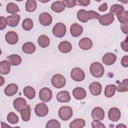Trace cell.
Wrapping results in <instances>:
<instances>
[{"instance_id":"13","label":"cell","mask_w":128,"mask_h":128,"mask_svg":"<svg viewBox=\"0 0 128 128\" xmlns=\"http://www.w3.org/2000/svg\"><path fill=\"white\" fill-rule=\"evenodd\" d=\"M89 89L92 94L97 96L101 94L102 86L100 82H94L90 84Z\"/></svg>"},{"instance_id":"33","label":"cell","mask_w":128,"mask_h":128,"mask_svg":"<svg viewBox=\"0 0 128 128\" xmlns=\"http://www.w3.org/2000/svg\"><path fill=\"white\" fill-rule=\"evenodd\" d=\"M6 10L8 13H10L12 14H16V12L20 11V9L18 6L13 2L8 3L6 5Z\"/></svg>"},{"instance_id":"19","label":"cell","mask_w":128,"mask_h":128,"mask_svg":"<svg viewBox=\"0 0 128 128\" xmlns=\"http://www.w3.org/2000/svg\"><path fill=\"white\" fill-rule=\"evenodd\" d=\"M78 46L82 50H88L92 48V42L90 38H84L80 40Z\"/></svg>"},{"instance_id":"36","label":"cell","mask_w":128,"mask_h":128,"mask_svg":"<svg viewBox=\"0 0 128 128\" xmlns=\"http://www.w3.org/2000/svg\"><path fill=\"white\" fill-rule=\"evenodd\" d=\"M34 26L32 20L30 18L24 19L22 23V26L25 30H30L32 29Z\"/></svg>"},{"instance_id":"18","label":"cell","mask_w":128,"mask_h":128,"mask_svg":"<svg viewBox=\"0 0 128 128\" xmlns=\"http://www.w3.org/2000/svg\"><path fill=\"white\" fill-rule=\"evenodd\" d=\"M83 32V28L77 23H74L70 26V32L74 37H78L82 34Z\"/></svg>"},{"instance_id":"10","label":"cell","mask_w":128,"mask_h":128,"mask_svg":"<svg viewBox=\"0 0 128 128\" xmlns=\"http://www.w3.org/2000/svg\"><path fill=\"white\" fill-rule=\"evenodd\" d=\"M121 114L120 110L118 108H112L108 112V118L112 122H117L120 118Z\"/></svg>"},{"instance_id":"34","label":"cell","mask_w":128,"mask_h":128,"mask_svg":"<svg viewBox=\"0 0 128 128\" xmlns=\"http://www.w3.org/2000/svg\"><path fill=\"white\" fill-rule=\"evenodd\" d=\"M124 10V7L118 4H113L111 7L110 9V13L112 14H118L122 12H123Z\"/></svg>"},{"instance_id":"1","label":"cell","mask_w":128,"mask_h":128,"mask_svg":"<svg viewBox=\"0 0 128 128\" xmlns=\"http://www.w3.org/2000/svg\"><path fill=\"white\" fill-rule=\"evenodd\" d=\"M100 17V14L94 10L86 11L82 9L77 12V18L82 22H86L90 20L97 19Z\"/></svg>"},{"instance_id":"20","label":"cell","mask_w":128,"mask_h":128,"mask_svg":"<svg viewBox=\"0 0 128 128\" xmlns=\"http://www.w3.org/2000/svg\"><path fill=\"white\" fill-rule=\"evenodd\" d=\"M6 18L8 26L10 27H15L18 24L20 16L18 14H14L8 16Z\"/></svg>"},{"instance_id":"46","label":"cell","mask_w":128,"mask_h":128,"mask_svg":"<svg viewBox=\"0 0 128 128\" xmlns=\"http://www.w3.org/2000/svg\"><path fill=\"white\" fill-rule=\"evenodd\" d=\"M128 22H126L124 24H121V25H120L122 30L124 34H128Z\"/></svg>"},{"instance_id":"40","label":"cell","mask_w":128,"mask_h":128,"mask_svg":"<svg viewBox=\"0 0 128 128\" xmlns=\"http://www.w3.org/2000/svg\"><path fill=\"white\" fill-rule=\"evenodd\" d=\"M46 128H60V124L56 120H50L46 124Z\"/></svg>"},{"instance_id":"26","label":"cell","mask_w":128,"mask_h":128,"mask_svg":"<svg viewBox=\"0 0 128 128\" xmlns=\"http://www.w3.org/2000/svg\"><path fill=\"white\" fill-rule=\"evenodd\" d=\"M22 50L26 54H31L35 52L36 46L32 42H26L22 45Z\"/></svg>"},{"instance_id":"4","label":"cell","mask_w":128,"mask_h":128,"mask_svg":"<svg viewBox=\"0 0 128 128\" xmlns=\"http://www.w3.org/2000/svg\"><path fill=\"white\" fill-rule=\"evenodd\" d=\"M51 82L52 85L56 88H61L65 86L66 84V80L62 75L56 74L52 77Z\"/></svg>"},{"instance_id":"27","label":"cell","mask_w":128,"mask_h":128,"mask_svg":"<svg viewBox=\"0 0 128 128\" xmlns=\"http://www.w3.org/2000/svg\"><path fill=\"white\" fill-rule=\"evenodd\" d=\"M10 70V62L7 60H2L0 62V73L2 74H7Z\"/></svg>"},{"instance_id":"31","label":"cell","mask_w":128,"mask_h":128,"mask_svg":"<svg viewBox=\"0 0 128 128\" xmlns=\"http://www.w3.org/2000/svg\"><path fill=\"white\" fill-rule=\"evenodd\" d=\"M38 45L42 48H45L48 46L50 44V38L46 35L42 34L38 38Z\"/></svg>"},{"instance_id":"21","label":"cell","mask_w":128,"mask_h":128,"mask_svg":"<svg viewBox=\"0 0 128 128\" xmlns=\"http://www.w3.org/2000/svg\"><path fill=\"white\" fill-rule=\"evenodd\" d=\"M56 99L60 102H68L70 100V96L68 91L63 90L57 94Z\"/></svg>"},{"instance_id":"29","label":"cell","mask_w":128,"mask_h":128,"mask_svg":"<svg viewBox=\"0 0 128 128\" xmlns=\"http://www.w3.org/2000/svg\"><path fill=\"white\" fill-rule=\"evenodd\" d=\"M23 92L24 96L29 100H32L34 98L36 95L34 89L30 86H26L23 90Z\"/></svg>"},{"instance_id":"39","label":"cell","mask_w":128,"mask_h":128,"mask_svg":"<svg viewBox=\"0 0 128 128\" xmlns=\"http://www.w3.org/2000/svg\"><path fill=\"white\" fill-rule=\"evenodd\" d=\"M7 120L11 124H16L18 122V116L14 112H10L7 116Z\"/></svg>"},{"instance_id":"43","label":"cell","mask_w":128,"mask_h":128,"mask_svg":"<svg viewBox=\"0 0 128 128\" xmlns=\"http://www.w3.org/2000/svg\"><path fill=\"white\" fill-rule=\"evenodd\" d=\"M8 24L6 18L4 17L1 16L0 17V30H2L4 29Z\"/></svg>"},{"instance_id":"28","label":"cell","mask_w":128,"mask_h":128,"mask_svg":"<svg viewBox=\"0 0 128 128\" xmlns=\"http://www.w3.org/2000/svg\"><path fill=\"white\" fill-rule=\"evenodd\" d=\"M116 86L115 84H109L106 86L104 89V96L106 98H111L113 96L116 92Z\"/></svg>"},{"instance_id":"2","label":"cell","mask_w":128,"mask_h":128,"mask_svg":"<svg viewBox=\"0 0 128 128\" xmlns=\"http://www.w3.org/2000/svg\"><path fill=\"white\" fill-rule=\"evenodd\" d=\"M90 70L92 76L97 78L102 77L104 72V69L102 64L98 62H94L91 64Z\"/></svg>"},{"instance_id":"37","label":"cell","mask_w":128,"mask_h":128,"mask_svg":"<svg viewBox=\"0 0 128 128\" xmlns=\"http://www.w3.org/2000/svg\"><path fill=\"white\" fill-rule=\"evenodd\" d=\"M128 80L126 78L120 83L116 87V89L118 92H125L128 90Z\"/></svg>"},{"instance_id":"5","label":"cell","mask_w":128,"mask_h":128,"mask_svg":"<svg viewBox=\"0 0 128 128\" xmlns=\"http://www.w3.org/2000/svg\"><path fill=\"white\" fill-rule=\"evenodd\" d=\"M66 28L65 24L62 22H58L53 28V34L58 38L63 37L66 33Z\"/></svg>"},{"instance_id":"3","label":"cell","mask_w":128,"mask_h":128,"mask_svg":"<svg viewBox=\"0 0 128 128\" xmlns=\"http://www.w3.org/2000/svg\"><path fill=\"white\" fill-rule=\"evenodd\" d=\"M58 116L61 120L66 121L70 120L73 114L72 108L69 106H62L58 110Z\"/></svg>"},{"instance_id":"14","label":"cell","mask_w":128,"mask_h":128,"mask_svg":"<svg viewBox=\"0 0 128 128\" xmlns=\"http://www.w3.org/2000/svg\"><path fill=\"white\" fill-rule=\"evenodd\" d=\"M6 42L10 44H16L18 40V34L14 31H10L8 32L5 36Z\"/></svg>"},{"instance_id":"17","label":"cell","mask_w":128,"mask_h":128,"mask_svg":"<svg viewBox=\"0 0 128 128\" xmlns=\"http://www.w3.org/2000/svg\"><path fill=\"white\" fill-rule=\"evenodd\" d=\"M72 94L76 99L82 100L86 98V90L82 88L78 87L73 90Z\"/></svg>"},{"instance_id":"25","label":"cell","mask_w":128,"mask_h":128,"mask_svg":"<svg viewBox=\"0 0 128 128\" xmlns=\"http://www.w3.org/2000/svg\"><path fill=\"white\" fill-rule=\"evenodd\" d=\"M51 9L54 12H61L65 8V6L62 1H56L50 6Z\"/></svg>"},{"instance_id":"8","label":"cell","mask_w":128,"mask_h":128,"mask_svg":"<svg viewBox=\"0 0 128 128\" xmlns=\"http://www.w3.org/2000/svg\"><path fill=\"white\" fill-rule=\"evenodd\" d=\"M52 92L48 88H43L39 92V98L44 102L50 101L52 98Z\"/></svg>"},{"instance_id":"49","label":"cell","mask_w":128,"mask_h":128,"mask_svg":"<svg viewBox=\"0 0 128 128\" xmlns=\"http://www.w3.org/2000/svg\"><path fill=\"white\" fill-rule=\"evenodd\" d=\"M116 128H126V126H124V125L123 124H119V125H118L116 126Z\"/></svg>"},{"instance_id":"48","label":"cell","mask_w":128,"mask_h":128,"mask_svg":"<svg viewBox=\"0 0 128 128\" xmlns=\"http://www.w3.org/2000/svg\"><path fill=\"white\" fill-rule=\"evenodd\" d=\"M108 9V6L106 2H104L102 4V5H101L100 6H99L98 8V10L100 12H105Z\"/></svg>"},{"instance_id":"15","label":"cell","mask_w":128,"mask_h":128,"mask_svg":"<svg viewBox=\"0 0 128 128\" xmlns=\"http://www.w3.org/2000/svg\"><path fill=\"white\" fill-rule=\"evenodd\" d=\"M116 60V56L115 54L111 52L106 54L102 58V62L108 66L114 64Z\"/></svg>"},{"instance_id":"35","label":"cell","mask_w":128,"mask_h":128,"mask_svg":"<svg viewBox=\"0 0 128 128\" xmlns=\"http://www.w3.org/2000/svg\"><path fill=\"white\" fill-rule=\"evenodd\" d=\"M26 10L28 12H34L37 7L36 2L34 0H28L26 3Z\"/></svg>"},{"instance_id":"47","label":"cell","mask_w":128,"mask_h":128,"mask_svg":"<svg viewBox=\"0 0 128 128\" xmlns=\"http://www.w3.org/2000/svg\"><path fill=\"white\" fill-rule=\"evenodd\" d=\"M121 47L122 48L126 51V52H128V40L127 38H126V40L123 42H121Z\"/></svg>"},{"instance_id":"12","label":"cell","mask_w":128,"mask_h":128,"mask_svg":"<svg viewBox=\"0 0 128 128\" xmlns=\"http://www.w3.org/2000/svg\"><path fill=\"white\" fill-rule=\"evenodd\" d=\"M52 20V16L48 12H42L39 16V22L43 26H50Z\"/></svg>"},{"instance_id":"30","label":"cell","mask_w":128,"mask_h":128,"mask_svg":"<svg viewBox=\"0 0 128 128\" xmlns=\"http://www.w3.org/2000/svg\"><path fill=\"white\" fill-rule=\"evenodd\" d=\"M21 117L22 120L24 122H28L30 120L31 108L30 105H27L20 112Z\"/></svg>"},{"instance_id":"44","label":"cell","mask_w":128,"mask_h":128,"mask_svg":"<svg viewBox=\"0 0 128 128\" xmlns=\"http://www.w3.org/2000/svg\"><path fill=\"white\" fill-rule=\"evenodd\" d=\"M76 2L77 5L86 6L90 4V1L88 0H76Z\"/></svg>"},{"instance_id":"6","label":"cell","mask_w":128,"mask_h":128,"mask_svg":"<svg viewBox=\"0 0 128 128\" xmlns=\"http://www.w3.org/2000/svg\"><path fill=\"white\" fill-rule=\"evenodd\" d=\"M70 76L73 80L82 82L85 78V74L82 69L79 68H74L71 71Z\"/></svg>"},{"instance_id":"7","label":"cell","mask_w":128,"mask_h":128,"mask_svg":"<svg viewBox=\"0 0 128 128\" xmlns=\"http://www.w3.org/2000/svg\"><path fill=\"white\" fill-rule=\"evenodd\" d=\"M34 112L39 117H44L47 115L48 112V106L43 102L37 104L34 107Z\"/></svg>"},{"instance_id":"23","label":"cell","mask_w":128,"mask_h":128,"mask_svg":"<svg viewBox=\"0 0 128 128\" xmlns=\"http://www.w3.org/2000/svg\"><path fill=\"white\" fill-rule=\"evenodd\" d=\"M18 90V86L15 84H10L4 89V92L6 95L8 96L14 95Z\"/></svg>"},{"instance_id":"9","label":"cell","mask_w":128,"mask_h":128,"mask_svg":"<svg viewBox=\"0 0 128 128\" xmlns=\"http://www.w3.org/2000/svg\"><path fill=\"white\" fill-rule=\"evenodd\" d=\"M104 112L100 107L96 106L92 110V116L94 120H102L104 119Z\"/></svg>"},{"instance_id":"22","label":"cell","mask_w":128,"mask_h":128,"mask_svg":"<svg viewBox=\"0 0 128 128\" xmlns=\"http://www.w3.org/2000/svg\"><path fill=\"white\" fill-rule=\"evenodd\" d=\"M58 50L62 53L66 54L70 52L72 49V44L68 41L60 42L58 46Z\"/></svg>"},{"instance_id":"41","label":"cell","mask_w":128,"mask_h":128,"mask_svg":"<svg viewBox=\"0 0 128 128\" xmlns=\"http://www.w3.org/2000/svg\"><path fill=\"white\" fill-rule=\"evenodd\" d=\"M64 6L68 8L74 7L76 4V0H62Z\"/></svg>"},{"instance_id":"11","label":"cell","mask_w":128,"mask_h":128,"mask_svg":"<svg viewBox=\"0 0 128 128\" xmlns=\"http://www.w3.org/2000/svg\"><path fill=\"white\" fill-rule=\"evenodd\" d=\"M114 14L108 13L100 16L98 18V22L103 26H108L114 22Z\"/></svg>"},{"instance_id":"24","label":"cell","mask_w":128,"mask_h":128,"mask_svg":"<svg viewBox=\"0 0 128 128\" xmlns=\"http://www.w3.org/2000/svg\"><path fill=\"white\" fill-rule=\"evenodd\" d=\"M6 60L10 62V64L14 66H16L19 65L22 62L21 57L16 54H13L6 57Z\"/></svg>"},{"instance_id":"45","label":"cell","mask_w":128,"mask_h":128,"mask_svg":"<svg viewBox=\"0 0 128 128\" xmlns=\"http://www.w3.org/2000/svg\"><path fill=\"white\" fill-rule=\"evenodd\" d=\"M121 64L124 67L127 68L128 66V56H125L122 58L121 60Z\"/></svg>"},{"instance_id":"38","label":"cell","mask_w":128,"mask_h":128,"mask_svg":"<svg viewBox=\"0 0 128 128\" xmlns=\"http://www.w3.org/2000/svg\"><path fill=\"white\" fill-rule=\"evenodd\" d=\"M118 19L122 24L128 22V12L124 10L122 13L116 15Z\"/></svg>"},{"instance_id":"42","label":"cell","mask_w":128,"mask_h":128,"mask_svg":"<svg viewBox=\"0 0 128 128\" xmlns=\"http://www.w3.org/2000/svg\"><path fill=\"white\" fill-rule=\"evenodd\" d=\"M92 126L93 128H105V126L99 120H94L92 122Z\"/></svg>"},{"instance_id":"32","label":"cell","mask_w":128,"mask_h":128,"mask_svg":"<svg viewBox=\"0 0 128 128\" xmlns=\"http://www.w3.org/2000/svg\"><path fill=\"white\" fill-rule=\"evenodd\" d=\"M86 125V122L82 118L74 120L70 124V128H82Z\"/></svg>"},{"instance_id":"16","label":"cell","mask_w":128,"mask_h":128,"mask_svg":"<svg viewBox=\"0 0 128 128\" xmlns=\"http://www.w3.org/2000/svg\"><path fill=\"white\" fill-rule=\"evenodd\" d=\"M13 104L14 108L17 111L20 112L25 108L26 105V102L22 98H18L14 100Z\"/></svg>"}]
</instances>
